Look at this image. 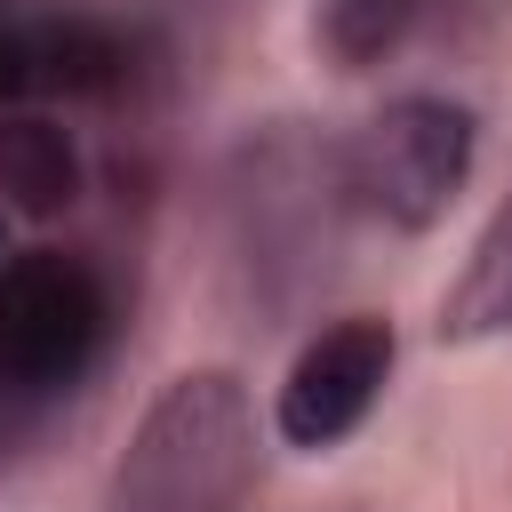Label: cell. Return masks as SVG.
I'll return each mask as SVG.
<instances>
[{"label": "cell", "instance_id": "8992f818", "mask_svg": "<svg viewBox=\"0 0 512 512\" xmlns=\"http://www.w3.org/2000/svg\"><path fill=\"white\" fill-rule=\"evenodd\" d=\"M80 184H88V168H80L72 128L32 104H0V208L48 224L80 200Z\"/></svg>", "mask_w": 512, "mask_h": 512}, {"label": "cell", "instance_id": "3957f363", "mask_svg": "<svg viewBox=\"0 0 512 512\" xmlns=\"http://www.w3.org/2000/svg\"><path fill=\"white\" fill-rule=\"evenodd\" d=\"M472 160H480V120H472V104H456L440 88H408V96L376 104L352 136H336L352 216H376L392 232H432L448 216V200L464 192Z\"/></svg>", "mask_w": 512, "mask_h": 512}, {"label": "cell", "instance_id": "30bf717a", "mask_svg": "<svg viewBox=\"0 0 512 512\" xmlns=\"http://www.w3.org/2000/svg\"><path fill=\"white\" fill-rule=\"evenodd\" d=\"M40 96V64H32V24H0V104Z\"/></svg>", "mask_w": 512, "mask_h": 512}, {"label": "cell", "instance_id": "8fae6325", "mask_svg": "<svg viewBox=\"0 0 512 512\" xmlns=\"http://www.w3.org/2000/svg\"><path fill=\"white\" fill-rule=\"evenodd\" d=\"M0 256H8V208H0Z\"/></svg>", "mask_w": 512, "mask_h": 512}, {"label": "cell", "instance_id": "277c9868", "mask_svg": "<svg viewBox=\"0 0 512 512\" xmlns=\"http://www.w3.org/2000/svg\"><path fill=\"white\" fill-rule=\"evenodd\" d=\"M112 344V288L72 248L0 256V392H72Z\"/></svg>", "mask_w": 512, "mask_h": 512}, {"label": "cell", "instance_id": "5b68a950", "mask_svg": "<svg viewBox=\"0 0 512 512\" xmlns=\"http://www.w3.org/2000/svg\"><path fill=\"white\" fill-rule=\"evenodd\" d=\"M392 360H400V336H392V320H376V312H344V320L312 328V336L296 344V360L280 368L272 432H280L296 456L344 448V440L376 416V400H384V384H392Z\"/></svg>", "mask_w": 512, "mask_h": 512}, {"label": "cell", "instance_id": "7a4b0ae2", "mask_svg": "<svg viewBox=\"0 0 512 512\" xmlns=\"http://www.w3.org/2000/svg\"><path fill=\"white\" fill-rule=\"evenodd\" d=\"M264 480L256 400L240 368H176L128 424L104 512H248Z\"/></svg>", "mask_w": 512, "mask_h": 512}, {"label": "cell", "instance_id": "ba28073f", "mask_svg": "<svg viewBox=\"0 0 512 512\" xmlns=\"http://www.w3.org/2000/svg\"><path fill=\"white\" fill-rule=\"evenodd\" d=\"M488 336H512V192L496 200L456 280L440 288V344H488Z\"/></svg>", "mask_w": 512, "mask_h": 512}, {"label": "cell", "instance_id": "52a82bcc", "mask_svg": "<svg viewBox=\"0 0 512 512\" xmlns=\"http://www.w3.org/2000/svg\"><path fill=\"white\" fill-rule=\"evenodd\" d=\"M464 0H320L312 16V48L336 72H376L392 56H408L432 24H448Z\"/></svg>", "mask_w": 512, "mask_h": 512}, {"label": "cell", "instance_id": "9c48e42d", "mask_svg": "<svg viewBox=\"0 0 512 512\" xmlns=\"http://www.w3.org/2000/svg\"><path fill=\"white\" fill-rule=\"evenodd\" d=\"M32 64H40V96H120L136 80V40L72 8V16L32 24Z\"/></svg>", "mask_w": 512, "mask_h": 512}, {"label": "cell", "instance_id": "6da1fadb", "mask_svg": "<svg viewBox=\"0 0 512 512\" xmlns=\"http://www.w3.org/2000/svg\"><path fill=\"white\" fill-rule=\"evenodd\" d=\"M352 200L336 168V136H312L296 120L248 128L224 160V248L264 312H296L344 248Z\"/></svg>", "mask_w": 512, "mask_h": 512}]
</instances>
